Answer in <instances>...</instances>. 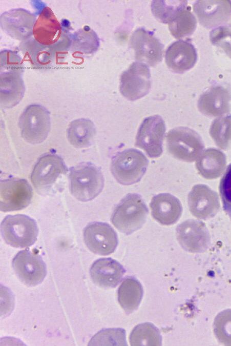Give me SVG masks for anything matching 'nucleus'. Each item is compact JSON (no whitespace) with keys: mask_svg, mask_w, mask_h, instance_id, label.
Returning a JSON list of instances; mask_svg holds the SVG:
<instances>
[{"mask_svg":"<svg viewBox=\"0 0 231 346\" xmlns=\"http://www.w3.org/2000/svg\"><path fill=\"white\" fill-rule=\"evenodd\" d=\"M193 10L199 23L207 28L220 26L231 15L230 1H197Z\"/></svg>","mask_w":231,"mask_h":346,"instance_id":"f3484780","label":"nucleus"},{"mask_svg":"<svg viewBox=\"0 0 231 346\" xmlns=\"http://www.w3.org/2000/svg\"><path fill=\"white\" fill-rule=\"evenodd\" d=\"M225 165V154L218 149L211 148L206 149L199 155L196 167L202 177L206 179H214L222 174Z\"/></svg>","mask_w":231,"mask_h":346,"instance_id":"5701e85b","label":"nucleus"},{"mask_svg":"<svg viewBox=\"0 0 231 346\" xmlns=\"http://www.w3.org/2000/svg\"><path fill=\"white\" fill-rule=\"evenodd\" d=\"M69 179L72 195L81 201L93 200L100 193L104 186V178L100 170L89 162L72 167Z\"/></svg>","mask_w":231,"mask_h":346,"instance_id":"f03ea898","label":"nucleus"},{"mask_svg":"<svg viewBox=\"0 0 231 346\" xmlns=\"http://www.w3.org/2000/svg\"><path fill=\"white\" fill-rule=\"evenodd\" d=\"M148 164V159L143 153L135 149H128L114 156L111 171L118 183L131 185L140 180Z\"/></svg>","mask_w":231,"mask_h":346,"instance_id":"20e7f679","label":"nucleus"},{"mask_svg":"<svg viewBox=\"0 0 231 346\" xmlns=\"http://www.w3.org/2000/svg\"><path fill=\"white\" fill-rule=\"evenodd\" d=\"M96 129L93 123L89 119L79 118L72 121L67 131L69 143L77 148L90 146L94 138Z\"/></svg>","mask_w":231,"mask_h":346,"instance_id":"b1692460","label":"nucleus"},{"mask_svg":"<svg viewBox=\"0 0 231 346\" xmlns=\"http://www.w3.org/2000/svg\"><path fill=\"white\" fill-rule=\"evenodd\" d=\"M161 341L159 330L149 322L136 326L130 336L131 345H161Z\"/></svg>","mask_w":231,"mask_h":346,"instance_id":"cd10ccee","label":"nucleus"},{"mask_svg":"<svg viewBox=\"0 0 231 346\" xmlns=\"http://www.w3.org/2000/svg\"><path fill=\"white\" fill-rule=\"evenodd\" d=\"M214 331L220 343L231 345V309L223 311L216 316Z\"/></svg>","mask_w":231,"mask_h":346,"instance_id":"2f4dec72","label":"nucleus"},{"mask_svg":"<svg viewBox=\"0 0 231 346\" xmlns=\"http://www.w3.org/2000/svg\"><path fill=\"white\" fill-rule=\"evenodd\" d=\"M152 217L163 225H171L180 218L182 206L176 197L169 193H160L154 196L151 201Z\"/></svg>","mask_w":231,"mask_h":346,"instance_id":"4be33fe9","label":"nucleus"},{"mask_svg":"<svg viewBox=\"0 0 231 346\" xmlns=\"http://www.w3.org/2000/svg\"><path fill=\"white\" fill-rule=\"evenodd\" d=\"M0 207L4 212L20 210L30 203L32 189L25 179L9 178L1 181Z\"/></svg>","mask_w":231,"mask_h":346,"instance_id":"9d476101","label":"nucleus"},{"mask_svg":"<svg viewBox=\"0 0 231 346\" xmlns=\"http://www.w3.org/2000/svg\"><path fill=\"white\" fill-rule=\"evenodd\" d=\"M33 35L35 40L43 46L55 48L68 36L63 35L62 28L52 10L48 7H44L36 20L33 28Z\"/></svg>","mask_w":231,"mask_h":346,"instance_id":"2eb2a0df","label":"nucleus"},{"mask_svg":"<svg viewBox=\"0 0 231 346\" xmlns=\"http://www.w3.org/2000/svg\"><path fill=\"white\" fill-rule=\"evenodd\" d=\"M219 191L224 211L231 219V164L220 180Z\"/></svg>","mask_w":231,"mask_h":346,"instance_id":"f704fd0d","label":"nucleus"},{"mask_svg":"<svg viewBox=\"0 0 231 346\" xmlns=\"http://www.w3.org/2000/svg\"><path fill=\"white\" fill-rule=\"evenodd\" d=\"M166 143L167 151L173 156L186 162L195 160L204 148L199 134L185 127L170 130L166 135Z\"/></svg>","mask_w":231,"mask_h":346,"instance_id":"39448f33","label":"nucleus"},{"mask_svg":"<svg viewBox=\"0 0 231 346\" xmlns=\"http://www.w3.org/2000/svg\"><path fill=\"white\" fill-rule=\"evenodd\" d=\"M3 238L8 245L15 248H27L33 245L38 235L35 221L23 214L8 215L1 224Z\"/></svg>","mask_w":231,"mask_h":346,"instance_id":"423d86ee","label":"nucleus"},{"mask_svg":"<svg viewBox=\"0 0 231 346\" xmlns=\"http://www.w3.org/2000/svg\"><path fill=\"white\" fill-rule=\"evenodd\" d=\"M35 15L22 8L14 9L3 13L1 16L2 29L11 37L26 40L33 34Z\"/></svg>","mask_w":231,"mask_h":346,"instance_id":"dca6fc26","label":"nucleus"},{"mask_svg":"<svg viewBox=\"0 0 231 346\" xmlns=\"http://www.w3.org/2000/svg\"><path fill=\"white\" fill-rule=\"evenodd\" d=\"M118 302L127 313L136 310L143 296V289L140 283L135 278L128 277L119 286L118 293Z\"/></svg>","mask_w":231,"mask_h":346,"instance_id":"393cba45","label":"nucleus"},{"mask_svg":"<svg viewBox=\"0 0 231 346\" xmlns=\"http://www.w3.org/2000/svg\"><path fill=\"white\" fill-rule=\"evenodd\" d=\"M176 236L181 247L191 252H201L207 247L208 235L203 224L195 220H187L176 229Z\"/></svg>","mask_w":231,"mask_h":346,"instance_id":"aec40b11","label":"nucleus"},{"mask_svg":"<svg viewBox=\"0 0 231 346\" xmlns=\"http://www.w3.org/2000/svg\"><path fill=\"white\" fill-rule=\"evenodd\" d=\"M216 193L204 185L194 186L188 196L190 210L197 217L204 218L208 215L209 200Z\"/></svg>","mask_w":231,"mask_h":346,"instance_id":"a878e982","label":"nucleus"},{"mask_svg":"<svg viewBox=\"0 0 231 346\" xmlns=\"http://www.w3.org/2000/svg\"><path fill=\"white\" fill-rule=\"evenodd\" d=\"M124 272L122 265L111 258L97 259L93 263L90 270L93 282L106 288H112L117 286Z\"/></svg>","mask_w":231,"mask_h":346,"instance_id":"412c9836","label":"nucleus"},{"mask_svg":"<svg viewBox=\"0 0 231 346\" xmlns=\"http://www.w3.org/2000/svg\"><path fill=\"white\" fill-rule=\"evenodd\" d=\"M197 26V21L188 6L182 9L169 24L171 34L180 39L191 35Z\"/></svg>","mask_w":231,"mask_h":346,"instance_id":"bb28decb","label":"nucleus"},{"mask_svg":"<svg viewBox=\"0 0 231 346\" xmlns=\"http://www.w3.org/2000/svg\"><path fill=\"white\" fill-rule=\"evenodd\" d=\"M187 6L186 1H153L151 10L158 21L169 24L182 9Z\"/></svg>","mask_w":231,"mask_h":346,"instance_id":"c85d7f7f","label":"nucleus"},{"mask_svg":"<svg viewBox=\"0 0 231 346\" xmlns=\"http://www.w3.org/2000/svg\"><path fill=\"white\" fill-rule=\"evenodd\" d=\"M209 38L213 45L220 47L231 58V27L216 28L210 32Z\"/></svg>","mask_w":231,"mask_h":346,"instance_id":"72a5a7b5","label":"nucleus"},{"mask_svg":"<svg viewBox=\"0 0 231 346\" xmlns=\"http://www.w3.org/2000/svg\"><path fill=\"white\" fill-rule=\"evenodd\" d=\"M231 92L222 85L213 86L203 92L198 101V108L204 115L219 117L230 110Z\"/></svg>","mask_w":231,"mask_h":346,"instance_id":"a211bd4d","label":"nucleus"},{"mask_svg":"<svg viewBox=\"0 0 231 346\" xmlns=\"http://www.w3.org/2000/svg\"><path fill=\"white\" fill-rule=\"evenodd\" d=\"M209 134L220 149L228 148L231 146V114L214 119L209 128Z\"/></svg>","mask_w":231,"mask_h":346,"instance_id":"c756f323","label":"nucleus"},{"mask_svg":"<svg viewBox=\"0 0 231 346\" xmlns=\"http://www.w3.org/2000/svg\"><path fill=\"white\" fill-rule=\"evenodd\" d=\"M148 214V207L141 196L129 193L116 206L111 221L119 231L129 235L142 227Z\"/></svg>","mask_w":231,"mask_h":346,"instance_id":"7ed1b4c3","label":"nucleus"},{"mask_svg":"<svg viewBox=\"0 0 231 346\" xmlns=\"http://www.w3.org/2000/svg\"><path fill=\"white\" fill-rule=\"evenodd\" d=\"M72 38V49L85 54L94 53L99 46L96 33L87 26L75 33Z\"/></svg>","mask_w":231,"mask_h":346,"instance_id":"7c9ffc66","label":"nucleus"},{"mask_svg":"<svg viewBox=\"0 0 231 346\" xmlns=\"http://www.w3.org/2000/svg\"><path fill=\"white\" fill-rule=\"evenodd\" d=\"M91 342L94 344L127 345L125 331L122 329H109L98 333Z\"/></svg>","mask_w":231,"mask_h":346,"instance_id":"473e14b6","label":"nucleus"},{"mask_svg":"<svg viewBox=\"0 0 231 346\" xmlns=\"http://www.w3.org/2000/svg\"><path fill=\"white\" fill-rule=\"evenodd\" d=\"M21 57L15 52H1V106L10 108L23 98L25 88Z\"/></svg>","mask_w":231,"mask_h":346,"instance_id":"f257e3e1","label":"nucleus"},{"mask_svg":"<svg viewBox=\"0 0 231 346\" xmlns=\"http://www.w3.org/2000/svg\"><path fill=\"white\" fill-rule=\"evenodd\" d=\"M83 238L88 248L93 253L100 255L112 254L118 245L116 232L105 222L89 223L84 229Z\"/></svg>","mask_w":231,"mask_h":346,"instance_id":"4468645a","label":"nucleus"},{"mask_svg":"<svg viewBox=\"0 0 231 346\" xmlns=\"http://www.w3.org/2000/svg\"><path fill=\"white\" fill-rule=\"evenodd\" d=\"M197 59L194 45L186 40H179L171 44L166 49L165 60L173 72L182 73L194 67Z\"/></svg>","mask_w":231,"mask_h":346,"instance_id":"6ab92c4d","label":"nucleus"},{"mask_svg":"<svg viewBox=\"0 0 231 346\" xmlns=\"http://www.w3.org/2000/svg\"><path fill=\"white\" fill-rule=\"evenodd\" d=\"M165 130L164 121L160 116L155 115L145 118L138 129L135 146L142 149L151 158L160 156Z\"/></svg>","mask_w":231,"mask_h":346,"instance_id":"6e6552de","label":"nucleus"},{"mask_svg":"<svg viewBox=\"0 0 231 346\" xmlns=\"http://www.w3.org/2000/svg\"><path fill=\"white\" fill-rule=\"evenodd\" d=\"M151 87L150 69L139 62L133 63L121 74L119 90L127 99L134 101L146 95Z\"/></svg>","mask_w":231,"mask_h":346,"instance_id":"1a4fd4ad","label":"nucleus"},{"mask_svg":"<svg viewBox=\"0 0 231 346\" xmlns=\"http://www.w3.org/2000/svg\"><path fill=\"white\" fill-rule=\"evenodd\" d=\"M67 172V167L60 156L47 154L41 156L35 165L31 180L36 190L42 192L49 190Z\"/></svg>","mask_w":231,"mask_h":346,"instance_id":"ddd939ff","label":"nucleus"},{"mask_svg":"<svg viewBox=\"0 0 231 346\" xmlns=\"http://www.w3.org/2000/svg\"><path fill=\"white\" fill-rule=\"evenodd\" d=\"M19 127L25 141L31 144H40L46 139L50 130V113L41 105H30L21 114Z\"/></svg>","mask_w":231,"mask_h":346,"instance_id":"0eeeda50","label":"nucleus"},{"mask_svg":"<svg viewBox=\"0 0 231 346\" xmlns=\"http://www.w3.org/2000/svg\"><path fill=\"white\" fill-rule=\"evenodd\" d=\"M130 46L134 51L137 62L154 67L162 60L164 46L153 32L138 28L130 38Z\"/></svg>","mask_w":231,"mask_h":346,"instance_id":"f8f14e48","label":"nucleus"},{"mask_svg":"<svg viewBox=\"0 0 231 346\" xmlns=\"http://www.w3.org/2000/svg\"><path fill=\"white\" fill-rule=\"evenodd\" d=\"M12 265L19 280L28 286L39 284L47 274L46 266L41 256L28 249L18 252Z\"/></svg>","mask_w":231,"mask_h":346,"instance_id":"9b49d317","label":"nucleus"}]
</instances>
